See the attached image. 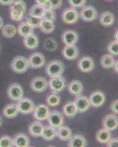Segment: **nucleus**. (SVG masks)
Listing matches in <instances>:
<instances>
[{
	"label": "nucleus",
	"mask_w": 118,
	"mask_h": 147,
	"mask_svg": "<svg viewBox=\"0 0 118 147\" xmlns=\"http://www.w3.org/2000/svg\"><path fill=\"white\" fill-rule=\"evenodd\" d=\"M46 102L47 105L48 106L56 107V106H58L61 103V98H60V96L57 94L53 93V94H48L47 96Z\"/></svg>",
	"instance_id": "7c9ffc66"
},
{
	"label": "nucleus",
	"mask_w": 118,
	"mask_h": 147,
	"mask_svg": "<svg viewBox=\"0 0 118 147\" xmlns=\"http://www.w3.org/2000/svg\"><path fill=\"white\" fill-rule=\"evenodd\" d=\"M68 146L70 147H86L87 142L86 138L82 135H74L68 140Z\"/></svg>",
	"instance_id": "4be33fe9"
},
{
	"label": "nucleus",
	"mask_w": 118,
	"mask_h": 147,
	"mask_svg": "<svg viewBox=\"0 0 118 147\" xmlns=\"http://www.w3.org/2000/svg\"><path fill=\"white\" fill-rule=\"evenodd\" d=\"M73 136L71 129L67 126L62 125L57 129V137L62 141H67Z\"/></svg>",
	"instance_id": "b1692460"
},
{
	"label": "nucleus",
	"mask_w": 118,
	"mask_h": 147,
	"mask_svg": "<svg viewBox=\"0 0 118 147\" xmlns=\"http://www.w3.org/2000/svg\"><path fill=\"white\" fill-rule=\"evenodd\" d=\"M13 146L15 147H28L30 145V139L24 133H18L13 138Z\"/></svg>",
	"instance_id": "aec40b11"
},
{
	"label": "nucleus",
	"mask_w": 118,
	"mask_h": 147,
	"mask_svg": "<svg viewBox=\"0 0 118 147\" xmlns=\"http://www.w3.org/2000/svg\"><path fill=\"white\" fill-rule=\"evenodd\" d=\"M27 5L23 0H13L10 5V10H18L26 13L27 12Z\"/></svg>",
	"instance_id": "f704fd0d"
},
{
	"label": "nucleus",
	"mask_w": 118,
	"mask_h": 147,
	"mask_svg": "<svg viewBox=\"0 0 118 147\" xmlns=\"http://www.w3.org/2000/svg\"><path fill=\"white\" fill-rule=\"evenodd\" d=\"M79 19V13L74 7H68L62 11V20L67 24H74Z\"/></svg>",
	"instance_id": "20e7f679"
},
{
	"label": "nucleus",
	"mask_w": 118,
	"mask_h": 147,
	"mask_svg": "<svg viewBox=\"0 0 118 147\" xmlns=\"http://www.w3.org/2000/svg\"><path fill=\"white\" fill-rule=\"evenodd\" d=\"M13 146V138L9 136H3L0 137V147H12Z\"/></svg>",
	"instance_id": "58836bf2"
},
{
	"label": "nucleus",
	"mask_w": 118,
	"mask_h": 147,
	"mask_svg": "<svg viewBox=\"0 0 118 147\" xmlns=\"http://www.w3.org/2000/svg\"><path fill=\"white\" fill-rule=\"evenodd\" d=\"M62 112H63V114L66 117L70 118V119L75 117L76 114L78 113V111H77L76 107L75 104H74V102H67L63 106Z\"/></svg>",
	"instance_id": "cd10ccee"
},
{
	"label": "nucleus",
	"mask_w": 118,
	"mask_h": 147,
	"mask_svg": "<svg viewBox=\"0 0 118 147\" xmlns=\"http://www.w3.org/2000/svg\"><path fill=\"white\" fill-rule=\"evenodd\" d=\"M13 0H0V5L7 6V5H10L13 2Z\"/></svg>",
	"instance_id": "49530a36"
},
{
	"label": "nucleus",
	"mask_w": 118,
	"mask_h": 147,
	"mask_svg": "<svg viewBox=\"0 0 118 147\" xmlns=\"http://www.w3.org/2000/svg\"><path fill=\"white\" fill-rule=\"evenodd\" d=\"M115 60L113 55L111 54L103 55L101 58V65L104 69H111L115 64Z\"/></svg>",
	"instance_id": "c756f323"
},
{
	"label": "nucleus",
	"mask_w": 118,
	"mask_h": 147,
	"mask_svg": "<svg viewBox=\"0 0 118 147\" xmlns=\"http://www.w3.org/2000/svg\"><path fill=\"white\" fill-rule=\"evenodd\" d=\"M95 138L98 143L101 144H106L111 138V131L104 128L101 129L97 132Z\"/></svg>",
	"instance_id": "bb28decb"
},
{
	"label": "nucleus",
	"mask_w": 118,
	"mask_h": 147,
	"mask_svg": "<svg viewBox=\"0 0 118 147\" xmlns=\"http://www.w3.org/2000/svg\"><path fill=\"white\" fill-rule=\"evenodd\" d=\"M44 10H44V8L42 6L36 4V5H34L32 7H31V8L30 9V13H29L32 16H35L42 18V16H43Z\"/></svg>",
	"instance_id": "4c0bfd02"
},
{
	"label": "nucleus",
	"mask_w": 118,
	"mask_h": 147,
	"mask_svg": "<svg viewBox=\"0 0 118 147\" xmlns=\"http://www.w3.org/2000/svg\"><path fill=\"white\" fill-rule=\"evenodd\" d=\"M78 39H79V35L74 30H65L62 35V40L64 44L67 46L74 45L78 41Z\"/></svg>",
	"instance_id": "4468645a"
},
{
	"label": "nucleus",
	"mask_w": 118,
	"mask_h": 147,
	"mask_svg": "<svg viewBox=\"0 0 118 147\" xmlns=\"http://www.w3.org/2000/svg\"><path fill=\"white\" fill-rule=\"evenodd\" d=\"M48 0H35V2L37 3V5H40L42 7H43V5H45Z\"/></svg>",
	"instance_id": "de8ad7c7"
},
{
	"label": "nucleus",
	"mask_w": 118,
	"mask_h": 147,
	"mask_svg": "<svg viewBox=\"0 0 118 147\" xmlns=\"http://www.w3.org/2000/svg\"><path fill=\"white\" fill-rule=\"evenodd\" d=\"M50 112L49 107L45 105H39L37 107H35L33 110V117L37 121H45L46 120Z\"/></svg>",
	"instance_id": "f3484780"
},
{
	"label": "nucleus",
	"mask_w": 118,
	"mask_h": 147,
	"mask_svg": "<svg viewBox=\"0 0 118 147\" xmlns=\"http://www.w3.org/2000/svg\"><path fill=\"white\" fill-rule=\"evenodd\" d=\"M117 64H118V61L117 60H115V64H114V65L113 66L115 67V72H116V73H117L118 72V69H117Z\"/></svg>",
	"instance_id": "09e8293b"
},
{
	"label": "nucleus",
	"mask_w": 118,
	"mask_h": 147,
	"mask_svg": "<svg viewBox=\"0 0 118 147\" xmlns=\"http://www.w3.org/2000/svg\"><path fill=\"white\" fill-rule=\"evenodd\" d=\"M52 10H58L62 5V0H49Z\"/></svg>",
	"instance_id": "37998d69"
},
{
	"label": "nucleus",
	"mask_w": 118,
	"mask_h": 147,
	"mask_svg": "<svg viewBox=\"0 0 118 147\" xmlns=\"http://www.w3.org/2000/svg\"><path fill=\"white\" fill-rule=\"evenodd\" d=\"M107 50H108L109 53L111 54L113 56H117L118 55V46H117V41L116 40H113L109 43L108 46H107Z\"/></svg>",
	"instance_id": "a19ab883"
},
{
	"label": "nucleus",
	"mask_w": 118,
	"mask_h": 147,
	"mask_svg": "<svg viewBox=\"0 0 118 147\" xmlns=\"http://www.w3.org/2000/svg\"><path fill=\"white\" fill-rule=\"evenodd\" d=\"M48 85L50 88L52 93L54 94H59L61 93L62 90L66 87L67 83L65 79L61 76H57V77H52L49 80Z\"/></svg>",
	"instance_id": "7ed1b4c3"
},
{
	"label": "nucleus",
	"mask_w": 118,
	"mask_h": 147,
	"mask_svg": "<svg viewBox=\"0 0 118 147\" xmlns=\"http://www.w3.org/2000/svg\"><path fill=\"white\" fill-rule=\"evenodd\" d=\"M62 54L66 60H76L79 56V50L76 44L70 46L65 45L62 51Z\"/></svg>",
	"instance_id": "2eb2a0df"
},
{
	"label": "nucleus",
	"mask_w": 118,
	"mask_h": 147,
	"mask_svg": "<svg viewBox=\"0 0 118 147\" xmlns=\"http://www.w3.org/2000/svg\"><path fill=\"white\" fill-rule=\"evenodd\" d=\"M0 49H1V48H0Z\"/></svg>",
	"instance_id": "5fc2aeb1"
},
{
	"label": "nucleus",
	"mask_w": 118,
	"mask_h": 147,
	"mask_svg": "<svg viewBox=\"0 0 118 147\" xmlns=\"http://www.w3.org/2000/svg\"><path fill=\"white\" fill-rule=\"evenodd\" d=\"M7 94L8 97L12 100L18 102L22 99L24 95L23 88L18 83H13L7 88Z\"/></svg>",
	"instance_id": "0eeeda50"
},
{
	"label": "nucleus",
	"mask_w": 118,
	"mask_h": 147,
	"mask_svg": "<svg viewBox=\"0 0 118 147\" xmlns=\"http://www.w3.org/2000/svg\"><path fill=\"white\" fill-rule=\"evenodd\" d=\"M16 28L12 24H7L2 27V35L7 38H11L16 34Z\"/></svg>",
	"instance_id": "473e14b6"
},
{
	"label": "nucleus",
	"mask_w": 118,
	"mask_h": 147,
	"mask_svg": "<svg viewBox=\"0 0 118 147\" xmlns=\"http://www.w3.org/2000/svg\"><path fill=\"white\" fill-rule=\"evenodd\" d=\"M68 4L74 8H79L85 6L86 0H68Z\"/></svg>",
	"instance_id": "79ce46f5"
},
{
	"label": "nucleus",
	"mask_w": 118,
	"mask_h": 147,
	"mask_svg": "<svg viewBox=\"0 0 118 147\" xmlns=\"http://www.w3.org/2000/svg\"><path fill=\"white\" fill-rule=\"evenodd\" d=\"M47 120H48L50 126L56 129L60 127V126L63 125L64 121H65L63 114L57 110H54L52 112H49Z\"/></svg>",
	"instance_id": "9b49d317"
},
{
	"label": "nucleus",
	"mask_w": 118,
	"mask_h": 147,
	"mask_svg": "<svg viewBox=\"0 0 118 147\" xmlns=\"http://www.w3.org/2000/svg\"><path fill=\"white\" fill-rule=\"evenodd\" d=\"M68 92L73 96H77L81 95L84 90L83 84L79 80H73L68 85Z\"/></svg>",
	"instance_id": "412c9836"
},
{
	"label": "nucleus",
	"mask_w": 118,
	"mask_h": 147,
	"mask_svg": "<svg viewBox=\"0 0 118 147\" xmlns=\"http://www.w3.org/2000/svg\"><path fill=\"white\" fill-rule=\"evenodd\" d=\"M2 122H3V120H2V118L1 117V116H0V127H1V126H2Z\"/></svg>",
	"instance_id": "603ef678"
},
{
	"label": "nucleus",
	"mask_w": 118,
	"mask_h": 147,
	"mask_svg": "<svg viewBox=\"0 0 118 147\" xmlns=\"http://www.w3.org/2000/svg\"><path fill=\"white\" fill-rule=\"evenodd\" d=\"M16 105L18 106L19 113L23 115H29L32 113L35 107V103L32 99L25 97H23L20 100H18Z\"/></svg>",
	"instance_id": "423d86ee"
},
{
	"label": "nucleus",
	"mask_w": 118,
	"mask_h": 147,
	"mask_svg": "<svg viewBox=\"0 0 118 147\" xmlns=\"http://www.w3.org/2000/svg\"><path fill=\"white\" fill-rule=\"evenodd\" d=\"M78 68L83 73H89L95 68V62L91 57L84 56L78 60Z\"/></svg>",
	"instance_id": "f8f14e48"
},
{
	"label": "nucleus",
	"mask_w": 118,
	"mask_h": 147,
	"mask_svg": "<svg viewBox=\"0 0 118 147\" xmlns=\"http://www.w3.org/2000/svg\"><path fill=\"white\" fill-rule=\"evenodd\" d=\"M16 30L18 35L23 38L27 35L33 33L34 28L27 22H23L19 24Z\"/></svg>",
	"instance_id": "c85d7f7f"
},
{
	"label": "nucleus",
	"mask_w": 118,
	"mask_h": 147,
	"mask_svg": "<svg viewBox=\"0 0 118 147\" xmlns=\"http://www.w3.org/2000/svg\"><path fill=\"white\" fill-rule=\"evenodd\" d=\"M98 18V11L92 5L82 7L79 13V18L85 22H91Z\"/></svg>",
	"instance_id": "39448f33"
},
{
	"label": "nucleus",
	"mask_w": 118,
	"mask_h": 147,
	"mask_svg": "<svg viewBox=\"0 0 118 147\" xmlns=\"http://www.w3.org/2000/svg\"><path fill=\"white\" fill-rule=\"evenodd\" d=\"M117 106H118V101L117 100L114 101L112 103H111V106H110V108H111V111L114 113V114H117L118 113V110H117Z\"/></svg>",
	"instance_id": "a18cd8bd"
},
{
	"label": "nucleus",
	"mask_w": 118,
	"mask_h": 147,
	"mask_svg": "<svg viewBox=\"0 0 118 147\" xmlns=\"http://www.w3.org/2000/svg\"><path fill=\"white\" fill-rule=\"evenodd\" d=\"M26 20L34 29H38L40 27L43 19L40 17L35 16L29 13L28 15L26 16Z\"/></svg>",
	"instance_id": "72a5a7b5"
},
{
	"label": "nucleus",
	"mask_w": 118,
	"mask_h": 147,
	"mask_svg": "<svg viewBox=\"0 0 118 147\" xmlns=\"http://www.w3.org/2000/svg\"><path fill=\"white\" fill-rule=\"evenodd\" d=\"M88 99L90 101V106L98 108L105 103L106 96L101 90H95L90 94Z\"/></svg>",
	"instance_id": "9d476101"
},
{
	"label": "nucleus",
	"mask_w": 118,
	"mask_h": 147,
	"mask_svg": "<svg viewBox=\"0 0 118 147\" xmlns=\"http://www.w3.org/2000/svg\"><path fill=\"white\" fill-rule=\"evenodd\" d=\"M30 88L36 93H43L48 88V82L43 77H36L33 78L30 82Z\"/></svg>",
	"instance_id": "1a4fd4ad"
},
{
	"label": "nucleus",
	"mask_w": 118,
	"mask_h": 147,
	"mask_svg": "<svg viewBox=\"0 0 118 147\" xmlns=\"http://www.w3.org/2000/svg\"><path fill=\"white\" fill-rule=\"evenodd\" d=\"M65 71L63 63L58 60H52L46 67V72L50 77L61 76Z\"/></svg>",
	"instance_id": "f257e3e1"
},
{
	"label": "nucleus",
	"mask_w": 118,
	"mask_h": 147,
	"mask_svg": "<svg viewBox=\"0 0 118 147\" xmlns=\"http://www.w3.org/2000/svg\"><path fill=\"white\" fill-rule=\"evenodd\" d=\"M42 19L48 22H54L56 20V13H55L54 10L49 9V10H45L43 12V14L42 16Z\"/></svg>",
	"instance_id": "e433bc0d"
},
{
	"label": "nucleus",
	"mask_w": 118,
	"mask_h": 147,
	"mask_svg": "<svg viewBox=\"0 0 118 147\" xmlns=\"http://www.w3.org/2000/svg\"><path fill=\"white\" fill-rule=\"evenodd\" d=\"M74 104L76 107L77 111L79 113H84L90 109V103L89 99L84 95H78L76 96Z\"/></svg>",
	"instance_id": "ddd939ff"
},
{
	"label": "nucleus",
	"mask_w": 118,
	"mask_h": 147,
	"mask_svg": "<svg viewBox=\"0 0 118 147\" xmlns=\"http://www.w3.org/2000/svg\"><path fill=\"white\" fill-rule=\"evenodd\" d=\"M39 28H40L41 32H43V33L50 34L52 32H54V30L55 29V25L54 22L43 20Z\"/></svg>",
	"instance_id": "2f4dec72"
},
{
	"label": "nucleus",
	"mask_w": 118,
	"mask_h": 147,
	"mask_svg": "<svg viewBox=\"0 0 118 147\" xmlns=\"http://www.w3.org/2000/svg\"><path fill=\"white\" fill-rule=\"evenodd\" d=\"M115 17L111 12L106 11L101 14L99 17V22L103 27H111L115 23Z\"/></svg>",
	"instance_id": "5701e85b"
},
{
	"label": "nucleus",
	"mask_w": 118,
	"mask_h": 147,
	"mask_svg": "<svg viewBox=\"0 0 118 147\" xmlns=\"http://www.w3.org/2000/svg\"><path fill=\"white\" fill-rule=\"evenodd\" d=\"M107 146L108 147H116L118 146V139L117 138H111L108 142L107 143Z\"/></svg>",
	"instance_id": "c03bdc74"
},
{
	"label": "nucleus",
	"mask_w": 118,
	"mask_h": 147,
	"mask_svg": "<svg viewBox=\"0 0 118 147\" xmlns=\"http://www.w3.org/2000/svg\"><path fill=\"white\" fill-rule=\"evenodd\" d=\"M43 47L48 52H54L55 50H57V44L53 38H48L46 39L43 43Z\"/></svg>",
	"instance_id": "c9c22d12"
},
{
	"label": "nucleus",
	"mask_w": 118,
	"mask_h": 147,
	"mask_svg": "<svg viewBox=\"0 0 118 147\" xmlns=\"http://www.w3.org/2000/svg\"><path fill=\"white\" fill-rule=\"evenodd\" d=\"M11 69L17 74L25 73L28 70L29 63L28 60L23 56H17L14 57L10 63Z\"/></svg>",
	"instance_id": "f03ea898"
},
{
	"label": "nucleus",
	"mask_w": 118,
	"mask_h": 147,
	"mask_svg": "<svg viewBox=\"0 0 118 147\" xmlns=\"http://www.w3.org/2000/svg\"><path fill=\"white\" fill-rule=\"evenodd\" d=\"M2 113L7 119H13L18 115L19 110L16 104H9L4 107Z\"/></svg>",
	"instance_id": "393cba45"
},
{
	"label": "nucleus",
	"mask_w": 118,
	"mask_h": 147,
	"mask_svg": "<svg viewBox=\"0 0 118 147\" xmlns=\"http://www.w3.org/2000/svg\"><path fill=\"white\" fill-rule=\"evenodd\" d=\"M28 63L30 67L32 69H40L45 65L46 58L40 52H34L29 57Z\"/></svg>",
	"instance_id": "6e6552de"
},
{
	"label": "nucleus",
	"mask_w": 118,
	"mask_h": 147,
	"mask_svg": "<svg viewBox=\"0 0 118 147\" xmlns=\"http://www.w3.org/2000/svg\"><path fill=\"white\" fill-rule=\"evenodd\" d=\"M102 124L104 129L109 131H115L118 127V119L116 114H108L103 118Z\"/></svg>",
	"instance_id": "dca6fc26"
},
{
	"label": "nucleus",
	"mask_w": 118,
	"mask_h": 147,
	"mask_svg": "<svg viewBox=\"0 0 118 147\" xmlns=\"http://www.w3.org/2000/svg\"><path fill=\"white\" fill-rule=\"evenodd\" d=\"M43 128H44V125L40 121H35L32 122L29 126V133L30 134V136L34 138L41 137Z\"/></svg>",
	"instance_id": "6ab92c4d"
},
{
	"label": "nucleus",
	"mask_w": 118,
	"mask_h": 147,
	"mask_svg": "<svg viewBox=\"0 0 118 147\" xmlns=\"http://www.w3.org/2000/svg\"><path fill=\"white\" fill-rule=\"evenodd\" d=\"M115 40L116 41H117V30L116 31V32H115Z\"/></svg>",
	"instance_id": "3c124183"
},
{
	"label": "nucleus",
	"mask_w": 118,
	"mask_h": 147,
	"mask_svg": "<svg viewBox=\"0 0 118 147\" xmlns=\"http://www.w3.org/2000/svg\"><path fill=\"white\" fill-rule=\"evenodd\" d=\"M23 43L26 48L30 49V50H34L38 47L39 38L37 35L32 33L23 37Z\"/></svg>",
	"instance_id": "a211bd4d"
},
{
	"label": "nucleus",
	"mask_w": 118,
	"mask_h": 147,
	"mask_svg": "<svg viewBox=\"0 0 118 147\" xmlns=\"http://www.w3.org/2000/svg\"><path fill=\"white\" fill-rule=\"evenodd\" d=\"M108 1H111V0H108Z\"/></svg>",
	"instance_id": "864d4df0"
},
{
	"label": "nucleus",
	"mask_w": 118,
	"mask_h": 147,
	"mask_svg": "<svg viewBox=\"0 0 118 147\" xmlns=\"http://www.w3.org/2000/svg\"><path fill=\"white\" fill-rule=\"evenodd\" d=\"M41 137L44 140L52 141L57 138V129L52 126H44Z\"/></svg>",
	"instance_id": "a878e982"
},
{
	"label": "nucleus",
	"mask_w": 118,
	"mask_h": 147,
	"mask_svg": "<svg viewBox=\"0 0 118 147\" xmlns=\"http://www.w3.org/2000/svg\"><path fill=\"white\" fill-rule=\"evenodd\" d=\"M24 13L21 10H10V16L12 20L16 21H21L24 16Z\"/></svg>",
	"instance_id": "ea45409f"
},
{
	"label": "nucleus",
	"mask_w": 118,
	"mask_h": 147,
	"mask_svg": "<svg viewBox=\"0 0 118 147\" xmlns=\"http://www.w3.org/2000/svg\"><path fill=\"white\" fill-rule=\"evenodd\" d=\"M3 24H4V22H3V19L1 16H0V30L3 27Z\"/></svg>",
	"instance_id": "8fccbe9b"
}]
</instances>
